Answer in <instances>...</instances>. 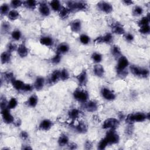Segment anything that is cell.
<instances>
[{
	"label": "cell",
	"instance_id": "cell-45",
	"mask_svg": "<svg viewBox=\"0 0 150 150\" xmlns=\"http://www.w3.org/2000/svg\"><path fill=\"white\" fill-rule=\"evenodd\" d=\"M24 4V3L20 0H13V1H12L11 2V6L12 7V8L13 9H15V8H18V7H20L22 4Z\"/></svg>",
	"mask_w": 150,
	"mask_h": 150
},
{
	"label": "cell",
	"instance_id": "cell-3",
	"mask_svg": "<svg viewBox=\"0 0 150 150\" xmlns=\"http://www.w3.org/2000/svg\"><path fill=\"white\" fill-rule=\"evenodd\" d=\"M147 118V114L143 113H136L128 115L126 117V122L128 124H132L135 122L144 121Z\"/></svg>",
	"mask_w": 150,
	"mask_h": 150
},
{
	"label": "cell",
	"instance_id": "cell-49",
	"mask_svg": "<svg viewBox=\"0 0 150 150\" xmlns=\"http://www.w3.org/2000/svg\"><path fill=\"white\" fill-rule=\"evenodd\" d=\"M18 47L13 43H9L7 46V51L11 53L15 50H17Z\"/></svg>",
	"mask_w": 150,
	"mask_h": 150
},
{
	"label": "cell",
	"instance_id": "cell-8",
	"mask_svg": "<svg viewBox=\"0 0 150 150\" xmlns=\"http://www.w3.org/2000/svg\"><path fill=\"white\" fill-rule=\"evenodd\" d=\"M101 94L104 99L108 101H113L116 99V94L111 90L107 87L102 89Z\"/></svg>",
	"mask_w": 150,
	"mask_h": 150
},
{
	"label": "cell",
	"instance_id": "cell-37",
	"mask_svg": "<svg viewBox=\"0 0 150 150\" xmlns=\"http://www.w3.org/2000/svg\"><path fill=\"white\" fill-rule=\"evenodd\" d=\"M18 105V101L15 98H12L8 103V109H13L15 108Z\"/></svg>",
	"mask_w": 150,
	"mask_h": 150
},
{
	"label": "cell",
	"instance_id": "cell-6",
	"mask_svg": "<svg viewBox=\"0 0 150 150\" xmlns=\"http://www.w3.org/2000/svg\"><path fill=\"white\" fill-rule=\"evenodd\" d=\"M73 97L77 101L85 103L89 99V94L85 90L77 89L74 91Z\"/></svg>",
	"mask_w": 150,
	"mask_h": 150
},
{
	"label": "cell",
	"instance_id": "cell-23",
	"mask_svg": "<svg viewBox=\"0 0 150 150\" xmlns=\"http://www.w3.org/2000/svg\"><path fill=\"white\" fill-rule=\"evenodd\" d=\"M11 54L10 52L6 51L4 52L1 54V62L2 64H6L11 61Z\"/></svg>",
	"mask_w": 150,
	"mask_h": 150
},
{
	"label": "cell",
	"instance_id": "cell-5",
	"mask_svg": "<svg viewBox=\"0 0 150 150\" xmlns=\"http://www.w3.org/2000/svg\"><path fill=\"white\" fill-rule=\"evenodd\" d=\"M66 3L71 11H83L87 8V4L83 1H67Z\"/></svg>",
	"mask_w": 150,
	"mask_h": 150
},
{
	"label": "cell",
	"instance_id": "cell-29",
	"mask_svg": "<svg viewBox=\"0 0 150 150\" xmlns=\"http://www.w3.org/2000/svg\"><path fill=\"white\" fill-rule=\"evenodd\" d=\"M71 12V11L68 8L63 7L59 11V16L62 19H66L69 17Z\"/></svg>",
	"mask_w": 150,
	"mask_h": 150
},
{
	"label": "cell",
	"instance_id": "cell-40",
	"mask_svg": "<svg viewBox=\"0 0 150 150\" xmlns=\"http://www.w3.org/2000/svg\"><path fill=\"white\" fill-rule=\"evenodd\" d=\"M11 36L13 40H17H17H19L21 39V38L22 36V34L20 31L17 30L13 31L12 32Z\"/></svg>",
	"mask_w": 150,
	"mask_h": 150
},
{
	"label": "cell",
	"instance_id": "cell-36",
	"mask_svg": "<svg viewBox=\"0 0 150 150\" xmlns=\"http://www.w3.org/2000/svg\"><path fill=\"white\" fill-rule=\"evenodd\" d=\"M91 59L94 62L98 64L102 61V55L98 52H94L92 54Z\"/></svg>",
	"mask_w": 150,
	"mask_h": 150
},
{
	"label": "cell",
	"instance_id": "cell-39",
	"mask_svg": "<svg viewBox=\"0 0 150 150\" xmlns=\"http://www.w3.org/2000/svg\"><path fill=\"white\" fill-rule=\"evenodd\" d=\"M80 41L83 45H87L90 43V39L89 36L86 34H82L80 36Z\"/></svg>",
	"mask_w": 150,
	"mask_h": 150
},
{
	"label": "cell",
	"instance_id": "cell-33",
	"mask_svg": "<svg viewBox=\"0 0 150 150\" xmlns=\"http://www.w3.org/2000/svg\"><path fill=\"white\" fill-rule=\"evenodd\" d=\"M38 102V97L35 95H32V96L28 100V104L31 107H35L37 105Z\"/></svg>",
	"mask_w": 150,
	"mask_h": 150
},
{
	"label": "cell",
	"instance_id": "cell-28",
	"mask_svg": "<svg viewBox=\"0 0 150 150\" xmlns=\"http://www.w3.org/2000/svg\"><path fill=\"white\" fill-rule=\"evenodd\" d=\"M58 144L61 147H63L68 145V144H69V138L65 134L61 135L58 140Z\"/></svg>",
	"mask_w": 150,
	"mask_h": 150
},
{
	"label": "cell",
	"instance_id": "cell-43",
	"mask_svg": "<svg viewBox=\"0 0 150 150\" xmlns=\"http://www.w3.org/2000/svg\"><path fill=\"white\" fill-rule=\"evenodd\" d=\"M62 57H61V54L59 53H57V54L54 55L52 59H51V62L53 64L57 65L60 63L61 61Z\"/></svg>",
	"mask_w": 150,
	"mask_h": 150
},
{
	"label": "cell",
	"instance_id": "cell-14",
	"mask_svg": "<svg viewBox=\"0 0 150 150\" xmlns=\"http://www.w3.org/2000/svg\"><path fill=\"white\" fill-rule=\"evenodd\" d=\"M52 122L50 120L48 119H45L40 122L39 126V128L42 131H48L52 128Z\"/></svg>",
	"mask_w": 150,
	"mask_h": 150
},
{
	"label": "cell",
	"instance_id": "cell-55",
	"mask_svg": "<svg viewBox=\"0 0 150 150\" xmlns=\"http://www.w3.org/2000/svg\"><path fill=\"white\" fill-rule=\"evenodd\" d=\"M68 147H69V148L71 149H75L77 148V145L75 144V143H71L70 144H69V145H68Z\"/></svg>",
	"mask_w": 150,
	"mask_h": 150
},
{
	"label": "cell",
	"instance_id": "cell-32",
	"mask_svg": "<svg viewBox=\"0 0 150 150\" xmlns=\"http://www.w3.org/2000/svg\"><path fill=\"white\" fill-rule=\"evenodd\" d=\"M8 17L10 20L14 21L20 17V13L15 9H12L9 12Z\"/></svg>",
	"mask_w": 150,
	"mask_h": 150
},
{
	"label": "cell",
	"instance_id": "cell-46",
	"mask_svg": "<svg viewBox=\"0 0 150 150\" xmlns=\"http://www.w3.org/2000/svg\"><path fill=\"white\" fill-rule=\"evenodd\" d=\"M139 32L142 34H148L150 32V27L149 25L141 26L139 30Z\"/></svg>",
	"mask_w": 150,
	"mask_h": 150
},
{
	"label": "cell",
	"instance_id": "cell-17",
	"mask_svg": "<svg viewBox=\"0 0 150 150\" xmlns=\"http://www.w3.org/2000/svg\"><path fill=\"white\" fill-rule=\"evenodd\" d=\"M112 29L113 32L117 35H122L125 34V30L123 26L118 22H116L112 24Z\"/></svg>",
	"mask_w": 150,
	"mask_h": 150
},
{
	"label": "cell",
	"instance_id": "cell-9",
	"mask_svg": "<svg viewBox=\"0 0 150 150\" xmlns=\"http://www.w3.org/2000/svg\"><path fill=\"white\" fill-rule=\"evenodd\" d=\"M97 6H98V9L100 11H101L106 13H111L113 9V6L111 4L107 3V2H105V1L99 2Z\"/></svg>",
	"mask_w": 150,
	"mask_h": 150
},
{
	"label": "cell",
	"instance_id": "cell-42",
	"mask_svg": "<svg viewBox=\"0 0 150 150\" xmlns=\"http://www.w3.org/2000/svg\"><path fill=\"white\" fill-rule=\"evenodd\" d=\"M4 79L5 81H8V82H12V80L14 79L13 77V74L12 72H6L4 73V75H3Z\"/></svg>",
	"mask_w": 150,
	"mask_h": 150
},
{
	"label": "cell",
	"instance_id": "cell-24",
	"mask_svg": "<svg viewBox=\"0 0 150 150\" xmlns=\"http://www.w3.org/2000/svg\"><path fill=\"white\" fill-rule=\"evenodd\" d=\"M11 83L12 84L13 87L15 88V90L20 91V90H22V89L24 87V86L25 85V83L23 82L22 81L20 80H16V79H13L12 80V81L11 82Z\"/></svg>",
	"mask_w": 150,
	"mask_h": 150
},
{
	"label": "cell",
	"instance_id": "cell-11",
	"mask_svg": "<svg viewBox=\"0 0 150 150\" xmlns=\"http://www.w3.org/2000/svg\"><path fill=\"white\" fill-rule=\"evenodd\" d=\"M113 37L110 33L107 34L104 36H99L94 40V42L96 44H110L113 42Z\"/></svg>",
	"mask_w": 150,
	"mask_h": 150
},
{
	"label": "cell",
	"instance_id": "cell-22",
	"mask_svg": "<svg viewBox=\"0 0 150 150\" xmlns=\"http://www.w3.org/2000/svg\"><path fill=\"white\" fill-rule=\"evenodd\" d=\"M40 43L46 46H50L53 44V40L51 37L42 36L40 39Z\"/></svg>",
	"mask_w": 150,
	"mask_h": 150
},
{
	"label": "cell",
	"instance_id": "cell-44",
	"mask_svg": "<svg viewBox=\"0 0 150 150\" xmlns=\"http://www.w3.org/2000/svg\"><path fill=\"white\" fill-rule=\"evenodd\" d=\"M69 78V73L66 69H63L62 71H61V80L65 81L67 80Z\"/></svg>",
	"mask_w": 150,
	"mask_h": 150
},
{
	"label": "cell",
	"instance_id": "cell-50",
	"mask_svg": "<svg viewBox=\"0 0 150 150\" xmlns=\"http://www.w3.org/2000/svg\"><path fill=\"white\" fill-rule=\"evenodd\" d=\"M32 90H33V87L32 85H31L30 84L25 83L22 91H25V92H30V91H31Z\"/></svg>",
	"mask_w": 150,
	"mask_h": 150
},
{
	"label": "cell",
	"instance_id": "cell-52",
	"mask_svg": "<svg viewBox=\"0 0 150 150\" xmlns=\"http://www.w3.org/2000/svg\"><path fill=\"white\" fill-rule=\"evenodd\" d=\"M20 137L22 140H25L28 138V133L25 131H22L20 134Z\"/></svg>",
	"mask_w": 150,
	"mask_h": 150
},
{
	"label": "cell",
	"instance_id": "cell-2",
	"mask_svg": "<svg viewBox=\"0 0 150 150\" xmlns=\"http://www.w3.org/2000/svg\"><path fill=\"white\" fill-rule=\"evenodd\" d=\"M130 69L133 75L139 77L147 78L149 76V71L146 68L140 67L136 65H131L130 67Z\"/></svg>",
	"mask_w": 150,
	"mask_h": 150
},
{
	"label": "cell",
	"instance_id": "cell-15",
	"mask_svg": "<svg viewBox=\"0 0 150 150\" xmlns=\"http://www.w3.org/2000/svg\"><path fill=\"white\" fill-rule=\"evenodd\" d=\"M78 83L81 86L86 85L87 81V75L85 71H83L79 75L76 76Z\"/></svg>",
	"mask_w": 150,
	"mask_h": 150
},
{
	"label": "cell",
	"instance_id": "cell-30",
	"mask_svg": "<svg viewBox=\"0 0 150 150\" xmlns=\"http://www.w3.org/2000/svg\"><path fill=\"white\" fill-rule=\"evenodd\" d=\"M50 6L53 11H60L61 9V4L58 0H53L50 3Z\"/></svg>",
	"mask_w": 150,
	"mask_h": 150
},
{
	"label": "cell",
	"instance_id": "cell-16",
	"mask_svg": "<svg viewBox=\"0 0 150 150\" xmlns=\"http://www.w3.org/2000/svg\"><path fill=\"white\" fill-rule=\"evenodd\" d=\"M17 50L18 55L21 58H25L28 54V49L27 48L24 43L20 44L18 47Z\"/></svg>",
	"mask_w": 150,
	"mask_h": 150
},
{
	"label": "cell",
	"instance_id": "cell-34",
	"mask_svg": "<svg viewBox=\"0 0 150 150\" xmlns=\"http://www.w3.org/2000/svg\"><path fill=\"white\" fill-rule=\"evenodd\" d=\"M24 5L28 9H34L37 5V2L35 0H28L24 2Z\"/></svg>",
	"mask_w": 150,
	"mask_h": 150
},
{
	"label": "cell",
	"instance_id": "cell-10",
	"mask_svg": "<svg viewBox=\"0 0 150 150\" xmlns=\"http://www.w3.org/2000/svg\"><path fill=\"white\" fill-rule=\"evenodd\" d=\"M9 109L8 108L3 109L1 110V115L2 118L4 122L7 124H11L14 121V118L12 116L9 112Z\"/></svg>",
	"mask_w": 150,
	"mask_h": 150
},
{
	"label": "cell",
	"instance_id": "cell-25",
	"mask_svg": "<svg viewBox=\"0 0 150 150\" xmlns=\"http://www.w3.org/2000/svg\"><path fill=\"white\" fill-rule=\"evenodd\" d=\"M69 46L66 43H62L61 44L58 46L57 49V53H59L60 54H64L69 50Z\"/></svg>",
	"mask_w": 150,
	"mask_h": 150
},
{
	"label": "cell",
	"instance_id": "cell-7",
	"mask_svg": "<svg viewBox=\"0 0 150 150\" xmlns=\"http://www.w3.org/2000/svg\"><path fill=\"white\" fill-rule=\"evenodd\" d=\"M120 121L115 118H109L106 120L103 124V129H114L118 127Z\"/></svg>",
	"mask_w": 150,
	"mask_h": 150
},
{
	"label": "cell",
	"instance_id": "cell-51",
	"mask_svg": "<svg viewBox=\"0 0 150 150\" xmlns=\"http://www.w3.org/2000/svg\"><path fill=\"white\" fill-rule=\"evenodd\" d=\"M0 106H1V109L3 110V109L8 108V103L5 99V98H3V97L1 99V104H0Z\"/></svg>",
	"mask_w": 150,
	"mask_h": 150
},
{
	"label": "cell",
	"instance_id": "cell-31",
	"mask_svg": "<svg viewBox=\"0 0 150 150\" xmlns=\"http://www.w3.org/2000/svg\"><path fill=\"white\" fill-rule=\"evenodd\" d=\"M111 52L112 55L116 58H119L121 57V52L120 48L117 45H113L111 49Z\"/></svg>",
	"mask_w": 150,
	"mask_h": 150
},
{
	"label": "cell",
	"instance_id": "cell-21",
	"mask_svg": "<svg viewBox=\"0 0 150 150\" xmlns=\"http://www.w3.org/2000/svg\"><path fill=\"white\" fill-rule=\"evenodd\" d=\"M45 85V79L43 77H38L34 83V87L38 91L42 90Z\"/></svg>",
	"mask_w": 150,
	"mask_h": 150
},
{
	"label": "cell",
	"instance_id": "cell-20",
	"mask_svg": "<svg viewBox=\"0 0 150 150\" xmlns=\"http://www.w3.org/2000/svg\"><path fill=\"white\" fill-rule=\"evenodd\" d=\"M93 72L94 75L99 77H102L104 75V69L102 65L100 64H97L94 66Z\"/></svg>",
	"mask_w": 150,
	"mask_h": 150
},
{
	"label": "cell",
	"instance_id": "cell-41",
	"mask_svg": "<svg viewBox=\"0 0 150 150\" xmlns=\"http://www.w3.org/2000/svg\"><path fill=\"white\" fill-rule=\"evenodd\" d=\"M149 23V16L147 17H144L142 18L138 22V25H139L140 27L143 26L145 25H148Z\"/></svg>",
	"mask_w": 150,
	"mask_h": 150
},
{
	"label": "cell",
	"instance_id": "cell-12",
	"mask_svg": "<svg viewBox=\"0 0 150 150\" xmlns=\"http://www.w3.org/2000/svg\"><path fill=\"white\" fill-rule=\"evenodd\" d=\"M98 103L94 100L85 103V108L89 112H94L98 110Z\"/></svg>",
	"mask_w": 150,
	"mask_h": 150
},
{
	"label": "cell",
	"instance_id": "cell-18",
	"mask_svg": "<svg viewBox=\"0 0 150 150\" xmlns=\"http://www.w3.org/2000/svg\"><path fill=\"white\" fill-rule=\"evenodd\" d=\"M59 79H61V71L55 70L50 75L49 81L50 84H54L57 83Z\"/></svg>",
	"mask_w": 150,
	"mask_h": 150
},
{
	"label": "cell",
	"instance_id": "cell-19",
	"mask_svg": "<svg viewBox=\"0 0 150 150\" xmlns=\"http://www.w3.org/2000/svg\"><path fill=\"white\" fill-rule=\"evenodd\" d=\"M70 27L71 30L73 32H79L81 28V21L79 20H76L70 23Z\"/></svg>",
	"mask_w": 150,
	"mask_h": 150
},
{
	"label": "cell",
	"instance_id": "cell-26",
	"mask_svg": "<svg viewBox=\"0 0 150 150\" xmlns=\"http://www.w3.org/2000/svg\"><path fill=\"white\" fill-rule=\"evenodd\" d=\"M81 112L80 110H79L78 109L76 108H73L71 110L69 111V113H68V116H69V117L72 120H75L79 117L80 116Z\"/></svg>",
	"mask_w": 150,
	"mask_h": 150
},
{
	"label": "cell",
	"instance_id": "cell-54",
	"mask_svg": "<svg viewBox=\"0 0 150 150\" xmlns=\"http://www.w3.org/2000/svg\"><path fill=\"white\" fill-rule=\"evenodd\" d=\"M92 147V143L90 141H87L85 143V148L87 149H91Z\"/></svg>",
	"mask_w": 150,
	"mask_h": 150
},
{
	"label": "cell",
	"instance_id": "cell-35",
	"mask_svg": "<svg viewBox=\"0 0 150 150\" xmlns=\"http://www.w3.org/2000/svg\"><path fill=\"white\" fill-rule=\"evenodd\" d=\"M144 12L143 8L139 5H136L135 6L133 9V14L134 16H140L142 15Z\"/></svg>",
	"mask_w": 150,
	"mask_h": 150
},
{
	"label": "cell",
	"instance_id": "cell-48",
	"mask_svg": "<svg viewBox=\"0 0 150 150\" xmlns=\"http://www.w3.org/2000/svg\"><path fill=\"white\" fill-rule=\"evenodd\" d=\"M108 145V143L107 142V141L105 139H102L99 143L98 144V148L99 149H104Z\"/></svg>",
	"mask_w": 150,
	"mask_h": 150
},
{
	"label": "cell",
	"instance_id": "cell-53",
	"mask_svg": "<svg viewBox=\"0 0 150 150\" xmlns=\"http://www.w3.org/2000/svg\"><path fill=\"white\" fill-rule=\"evenodd\" d=\"M126 39L127 40L128 42H132L134 39V37L133 34H127L126 35Z\"/></svg>",
	"mask_w": 150,
	"mask_h": 150
},
{
	"label": "cell",
	"instance_id": "cell-4",
	"mask_svg": "<svg viewBox=\"0 0 150 150\" xmlns=\"http://www.w3.org/2000/svg\"><path fill=\"white\" fill-rule=\"evenodd\" d=\"M107 141L108 145H113L118 143L120 141L119 135L117 134L115 130L110 129L107 134L104 138Z\"/></svg>",
	"mask_w": 150,
	"mask_h": 150
},
{
	"label": "cell",
	"instance_id": "cell-47",
	"mask_svg": "<svg viewBox=\"0 0 150 150\" xmlns=\"http://www.w3.org/2000/svg\"><path fill=\"white\" fill-rule=\"evenodd\" d=\"M11 28V26L9 24V23L7 22H4L1 25V31L4 32V33H7L8 32Z\"/></svg>",
	"mask_w": 150,
	"mask_h": 150
},
{
	"label": "cell",
	"instance_id": "cell-27",
	"mask_svg": "<svg viewBox=\"0 0 150 150\" xmlns=\"http://www.w3.org/2000/svg\"><path fill=\"white\" fill-rule=\"evenodd\" d=\"M76 131L79 133H85L87 131V126L83 122H80L76 127Z\"/></svg>",
	"mask_w": 150,
	"mask_h": 150
},
{
	"label": "cell",
	"instance_id": "cell-56",
	"mask_svg": "<svg viewBox=\"0 0 150 150\" xmlns=\"http://www.w3.org/2000/svg\"><path fill=\"white\" fill-rule=\"evenodd\" d=\"M122 3L127 5H130L133 4V1H131V0H124V1H122Z\"/></svg>",
	"mask_w": 150,
	"mask_h": 150
},
{
	"label": "cell",
	"instance_id": "cell-1",
	"mask_svg": "<svg viewBox=\"0 0 150 150\" xmlns=\"http://www.w3.org/2000/svg\"><path fill=\"white\" fill-rule=\"evenodd\" d=\"M129 65V62L127 58L124 56H121L118 58V63L116 66L117 75L121 78H124L127 76L128 72L126 71L127 67Z\"/></svg>",
	"mask_w": 150,
	"mask_h": 150
},
{
	"label": "cell",
	"instance_id": "cell-38",
	"mask_svg": "<svg viewBox=\"0 0 150 150\" xmlns=\"http://www.w3.org/2000/svg\"><path fill=\"white\" fill-rule=\"evenodd\" d=\"M9 5L7 4H3L1 7H0V13L2 15H5L8 14L9 12Z\"/></svg>",
	"mask_w": 150,
	"mask_h": 150
},
{
	"label": "cell",
	"instance_id": "cell-13",
	"mask_svg": "<svg viewBox=\"0 0 150 150\" xmlns=\"http://www.w3.org/2000/svg\"><path fill=\"white\" fill-rule=\"evenodd\" d=\"M39 11L40 14L44 17H48L50 15V9L49 6L45 3H42L40 4Z\"/></svg>",
	"mask_w": 150,
	"mask_h": 150
},
{
	"label": "cell",
	"instance_id": "cell-57",
	"mask_svg": "<svg viewBox=\"0 0 150 150\" xmlns=\"http://www.w3.org/2000/svg\"><path fill=\"white\" fill-rule=\"evenodd\" d=\"M23 149H32V148H31V147H30L28 146V147H24Z\"/></svg>",
	"mask_w": 150,
	"mask_h": 150
}]
</instances>
